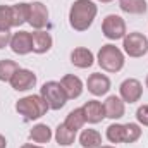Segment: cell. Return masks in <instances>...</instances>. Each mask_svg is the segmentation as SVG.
<instances>
[{
  "mask_svg": "<svg viewBox=\"0 0 148 148\" xmlns=\"http://www.w3.org/2000/svg\"><path fill=\"white\" fill-rule=\"evenodd\" d=\"M97 3L91 0H74L69 9V24L74 31H86L97 17Z\"/></svg>",
  "mask_w": 148,
  "mask_h": 148,
  "instance_id": "6da1fadb",
  "label": "cell"
},
{
  "mask_svg": "<svg viewBox=\"0 0 148 148\" xmlns=\"http://www.w3.org/2000/svg\"><path fill=\"white\" fill-rule=\"evenodd\" d=\"M16 110L26 121H36V119L43 117L47 114L48 105H47V102L43 100L41 95H29V97H24V98L17 100Z\"/></svg>",
  "mask_w": 148,
  "mask_h": 148,
  "instance_id": "7a4b0ae2",
  "label": "cell"
},
{
  "mask_svg": "<svg viewBox=\"0 0 148 148\" xmlns=\"http://www.w3.org/2000/svg\"><path fill=\"white\" fill-rule=\"evenodd\" d=\"M97 62L107 73H119L124 67V53H122V50L119 47H115L112 43H107L98 50Z\"/></svg>",
  "mask_w": 148,
  "mask_h": 148,
  "instance_id": "3957f363",
  "label": "cell"
},
{
  "mask_svg": "<svg viewBox=\"0 0 148 148\" xmlns=\"http://www.w3.org/2000/svg\"><path fill=\"white\" fill-rule=\"evenodd\" d=\"M40 95L47 102L48 109H52V110H60L66 105V102L69 100L62 84H60V81H47L40 88Z\"/></svg>",
  "mask_w": 148,
  "mask_h": 148,
  "instance_id": "277c9868",
  "label": "cell"
},
{
  "mask_svg": "<svg viewBox=\"0 0 148 148\" xmlns=\"http://www.w3.org/2000/svg\"><path fill=\"white\" fill-rule=\"evenodd\" d=\"M122 47H124V52L129 57L140 59L148 52V38L143 33H138V31L127 33L122 38Z\"/></svg>",
  "mask_w": 148,
  "mask_h": 148,
  "instance_id": "5b68a950",
  "label": "cell"
},
{
  "mask_svg": "<svg viewBox=\"0 0 148 148\" xmlns=\"http://www.w3.org/2000/svg\"><path fill=\"white\" fill-rule=\"evenodd\" d=\"M102 33L107 40H121L124 38L126 33V23L121 16L117 14H109L102 21Z\"/></svg>",
  "mask_w": 148,
  "mask_h": 148,
  "instance_id": "8992f818",
  "label": "cell"
},
{
  "mask_svg": "<svg viewBox=\"0 0 148 148\" xmlns=\"http://www.w3.org/2000/svg\"><path fill=\"white\" fill-rule=\"evenodd\" d=\"M119 95H121L124 103H136V102H140V98L143 95V86H141V83L138 79L127 77V79H124L121 83Z\"/></svg>",
  "mask_w": 148,
  "mask_h": 148,
  "instance_id": "52a82bcc",
  "label": "cell"
},
{
  "mask_svg": "<svg viewBox=\"0 0 148 148\" xmlns=\"http://www.w3.org/2000/svg\"><path fill=\"white\" fill-rule=\"evenodd\" d=\"M9 47L17 55H28L29 52H33V38H31V33H28V31H17V33H14L12 38H10Z\"/></svg>",
  "mask_w": 148,
  "mask_h": 148,
  "instance_id": "ba28073f",
  "label": "cell"
},
{
  "mask_svg": "<svg viewBox=\"0 0 148 148\" xmlns=\"http://www.w3.org/2000/svg\"><path fill=\"white\" fill-rule=\"evenodd\" d=\"M10 86L16 91H28L31 88H35L36 84V74L29 69H19L17 73L12 76V79L9 81Z\"/></svg>",
  "mask_w": 148,
  "mask_h": 148,
  "instance_id": "9c48e42d",
  "label": "cell"
},
{
  "mask_svg": "<svg viewBox=\"0 0 148 148\" xmlns=\"http://www.w3.org/2000/svg\"><path fill=\"white\" fill-rule=\"evenodd\" d=\"M28 23L35 29H43L48 24V9L41 2H33L29 3V19Z\"/></svg>",
  "mask_w": 148,
  "mask_h": 148,
  "instance_id": "30bf717a",
  "label": "cell"
},
{
  "mask_svg": "<svg viewBox=\"0 0 148 148\" xmlns=\"http://www.w3.org/2000/svg\"><path fill=\"white\" fill-rule=\"evenodd\" d=\"M86 86H88V91L91 95L102 97V95H105L110 90V79L102 73H93L90 74V77L86 81Z\"/></svg>",
  "mask_w": 148,
  "mask_h": 148,
  "instance_id": "8fae6325",
  "label": "cell"
},
{
  "mask_svg": "<svg viewBox=\"0 0 148 148\" xmlns=\"http://www.w3.org/2000/svg\"><path fill=\"white\" fill-rule=\"evenodd\" d=\"M83 112H84V119L86 122L90 124H98L105 119V109H103V103L98 102V100H88L83 107Z\"/></svg>",
  "mask_w": 148,
  "mask_h": 148,
  "instance_id": "7c38bea8",
  "label": "cell"
},
{
  "mask_svg": "<svg viewBox=\"0 0 148 148\" xmlns=\"http://www.w3.org/2000/svg\"><path fill=\"white\" fill-rule=\"evenodd\" d=\"M60 84L67 95L69 100H74V98H79L81 93H83V81L74 76V74H66L62 79H60Z\"/></svg>",
  "mask_w": 148,
  "mask_h": 148,
  "instance_id": "4fadbf2b",
  "label": "cell"
},
{
  "mask_svg": "<svg viewBox=\"0 0 148 148\" xmlns=\"http://www.w3.org/2000/svg\"><path fill=\"white\" fill-rule=\"evenodd\" d=\"M71 62H73V66L79 67V69H88L95 62L93 52L84 48V47H77V48H74L71 52Z\"/></svg>",
  "mask_w": 148,
  "mask_h": 148,
  "instance_id": "5bb4252c",
  "label": "cell"
},
{
  "mask_svg": "<svg viewBox=\"0 0 148 148\" xmlns=\"http://www.w3.org/2000/svg\"><path fill=\"white\" fill-rule=\"evenodd\" d=\"M103 109H105V117H109L112 121L115 119H121L126 112V107H124V102L121 97H115V95H110L105 102H103Z\"/></svg>",
  "mask_w": 148,
  "mask_h": 148,
  "instance_id": "9a60e30c",
  "label": "cell"
},
{
  "mask_svg": "<svg viewBox=\"0 0 148 148\" xmlns=\"http://www.w3.org/2000/svg\"><path fill=\"white\" fill-rule=\"evenodd\" d=\"M31 38H33V52L35 53H47L52 45H53V40H52V35L43 31V29H36L31 33Z\"/></svg>",
  "mask_w": 148,
  "mask_h": 148,
  "instance_id": "2e32d148",
  "label": "cell"
},
{
  "mask_svg": "<svg viewBox=\"0 0 148 148\" xmlns=\"http://www.w3.org/2000/svg\"><path fill=\"white\" fill-rule=\"evenodd\" d=\"M79 145L83 148H100L102 134L97 129H83V133L79 134Z\"/></svg>",
  "mask_w": 148,
  "mask_h": 148,
  "instance_id": "e0dca14e",
  "label": "cell"
},
{
  "mask_svg": "<svg viewBox=\"0 0 148 148\" xmlns=\"http://www.w3.org/2000/svg\"><path fill=\"white\" fill-rule=\"evenodd\" d=\"M10 9H12V26L19 28L24 23H28V19H29V3L19 2L16 5H12Z\"/></svg>",
  "mask_w": 148,
  "mask_h": 148,
  "instance_id": "ac0fdd59",
  "label": "cell"
},
{
  "mask_svg": "<svg viewBox=\"0 0 148 148\" xmlns=\"http://www.w3.org/2000/svg\"><path fill=\"white\" fill-rule=\"evenodd\" d=\"M52 129L47 126V124H36L33 126V129L29 131V140L33 143H38V145H45L52 140Z\"/></svg>",
  "mask_w": 148,
  "mask_h": 148,
  "instance_id": "d6986e66",
  "label": "cell"
},
{
  "mask_svg": "<svg viewBox=\"0 0 148 148\" xmlns=\"http://www.w3.org/2000/svg\"><path fill=\"white\" fill-rule=\"evenodd\" d=\"M119 7L126 14H133V16L145 14L148 10L147 0H119Z\"/></svg>",
  "mask_w": 148,
  "mask_h": 148,
  "instance_id": "ffe728a7",
  "label": "cell"
},
{
  "mask_svg": "<svg viewBox=\"0 0 148 148\" xmlns=\"http://www.w3.org/2000/svg\"><path fill=\"white\" fill-rule=\"evenodd\" d=\"M84 122H86V119H84V112L83 109H74V110L69 112V115L66 117V121H64V124L74 131V133H77L83 126H84Z\"/></svg>",
  "mask_w": 148,
  "mask_h": 148,
  "instance_id": "44dd1931",
  "label": "cell"
},
{
  "mask_svg": "<svg viewBox=\"0 0 148 148\" xmlns=\"http://www.w3.org/2000/svg\"><path fill=\"white\" fill-rule=\"evenodd\" d=\"M76 140V133L71 131L66 124H59L55 129V141L60 147H71Z\"/></svg>",
  "mask_w": 148,
  "mask_h": 148,
  "instance_id": "7402d4cb",
  "label": "cell"
},
{
  "mask_svg": "<svg viewBox=\"0 0 148 148\" xmlns=\"http://www.w3.org/2000/svg\"><path fill=\"white\" fill-rule=\"evenodd\" d=\"M21 67L17 62L10 60V59H3L0 60V81H10L12 76L17 73Z\"/></svg>",
  "mask_w": 148,
  "mask_h": 148,
  "instance_id": "603a6c76",
  "label": "cell"
},
{
  "mask_svg": "<svg viewBox=\"0 0 148 148\" xmlns=\"http://www.w3.org/2000/svg\"><path fill=\"white\" fill-rule=\"evenodd\" d=\"M107 140L110 143H124V124H110L107 127Z\"/></svg>",
  "mask_w": 148,
  "mask_h": 148,
  "instance_id": "cb8c5ba5",
  "label": "cell"
},
{
  "mask_svg": "<svg viewBox=\"0 0 148 148\" xmlns=\"http://www.w3.org/2000/svg\"><path fill=\"white\" fill-rule=\"evenodd\" d=\"M141 136V127L134 122L124 124V143H134Z\"/></svg>",
  "mask_w": 148,
  "mask_h": 148,
  "instance_id": "d4e9b609",
  "label": "cell"
},
{
  "mask_svg": "<svg viewBox=\"0 0 148 148\" xmlns=\"http://www.w3.org/2000/svg\"><path fill=\"white\" fill-rule=\"evenodd\" d=\"M12 26V9L9 5H0V29L9 31Z\"/></svg>",
  "mask_w": 148,
  "mask_h": 148,
  "instance_id": "484cf974",
  "label": "cell"
},
{
  "mask_svg": "<svg viewBox=\"0 0 148 148\" xmlns=\"http://www.w3.org/2000/svg\"><path fill=\"white\" fill-rule=\"evenodd\" d=\"M136 119L141 126H148V105H141L136 110Z\"/></svg>",
  "mask_w": 148,
  "mask_h": 148,
  "instance_id": "4316f807",
  "label": "cell"
},
{
  "mask_svg": "<svg viewBox=\"0 0 148 148\" xmlns=\"http://www.w3.org/2000/svg\"><path fill=\"white\" fill-rule=\"evenodd\" d=\"M10 38H12L10 31H3V29H0V50L5 48V47L10 43Z\"/></svg>",
  "mask_w": 148,
  "mask_h": 148,
  "instance_id": "83f0119b",
  "label": "cell"
},
{
  "mask_svg": "<svg viewBox=\"0 0 148 148\" xmlns=\"http://www.w3.org/2000/svg\"><path fill=\"white\" fill-rule=\"evenodd\" d=\"M0 148H7V140L3 134H0Z\"/></svg>",
  "mask_w": 148,
  "mask_h": 148,
  "instance_id": "f1b7e54d",
  "label": "cell"
},
{
  "mask_svg": "<svg viewBox=\"0 0 148 148\" xmlns=\"http://www.w3.org/2000/svg\"><path fill=\"white\" fill-rule=\"evenodd\" d=\"M21 148H43V147H40V145H33V143H24Z\"/></svg>",
  "mask_w": 148,
  "mask_h": 148,
  "instance_id": "f546056e",
  "label": "cell"
},
{
  "mask_svg": "<svg viewBox=\"0 0 148 148\" xmlns=\"http://www.w3.org/2000/svg\"><path fill=\"white\" fill-rule=\"evenodd\" d=\"M100 148H115V147H110V145H102Z\"/></svg>",
  "mask_w": 148,
  "mask_h": 148,
  "instance_id": "4dcf8cb0",
  "label": "cell"
},
{
  "mask_svg": "<svg viewBox=\"0 0 148 148\" xmlns=\"http://www.w3.org/2000/svg\"><path fill=\"white\" fill-rule=\"evenodd\" d=\"M98 2H102V3H109V2H112V0H98Z\"/></svg>",
  "mask_w": 148,
  "mask_h": 148,
  "instance_id": "1f68e13d",
  "label": "cell"
},
{
  "mask_svg": "<svg viewBox=\"0 0 148 148\" xmlns=\"http://www.w3.org/2000/svg\"><path fill=\"white\" fill-rule=\"evenodd\" d=\"M145 84H147V88H148V74H147V79H145Z\"/></svg>",
  "mask_w": 148,
  "mask_h": 148,
  "instance_id": "d6a6232c",
  "label": "cell"
}]
</instances>
